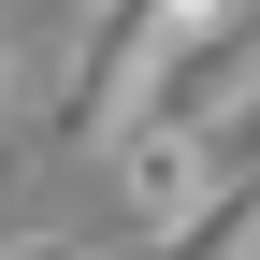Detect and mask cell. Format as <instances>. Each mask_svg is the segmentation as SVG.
Listing matches in <instances>:
<instances>
[{"instance_id":"obj_1","label":"cell","mask_w":260,"mask_h":260,"mask_svg":"<svg viewBox=\"0 0 260 260\" xmlns=\"http://www.w3.org/2000/svg\"><path fill=\"white\" fill-rule=\"evenodd\" d=\"M203 15H232V0H102V15L73 29V73H58V116H44V145H116L130 116H145V87H159V58L188 44Z\"/></svg>"},{"instance_id":"obj_7","label":"cell","mask_w":260,"mask_h":260,"mask_svg":"<svg viewBox=\"0 0 260 260\" xmlns=\"http://www.w3.org/2000/svg\"><path fill=\"white\" fill-rule=\"evenodd\" d=\"M0 116H15V44H0Z\"/></svg>"},{"instance_id":"obj_4","label":"cell","mask_w":260,"mask_h":260,"mask_svg":"<svg viewBox=\"0 0 260 260\" xmlns=\"http://www.w3.org/2000/svg\"><path fill=\"white\" fill-rule=\"evenodd\" d=\"M130 260H260V174H232L217 203H188L174 232H145Z\"/></svg>"},{"instance_id":"obj_3","label":"cell","mask_w":260,"mask_h":260,"mask_svg":"<svg viewBox=\"0 0 260 260\" xmlns=\"http://www.w3.org/2000/svg\"><path fill=\"white\" fill-rule=\"evenodd\" d=\"M260 87V0H232V15H203L174 58H159V87H145V116H188V130H217Z\"/></svg>"},{"instance_id":"obj_2","label":"cell","mask_w":260,"mask_h":260,"mask_svg":"<svg viewBox=\"0 0 260 260\" xmlns=\"http://www.w3.org/2000/svg\"><path fill=\"white\" fill-rule=\"evenodd\" d=\"M217 130H188V116H130L116 130V203H130V232H174L188 203H217Z\"/></svg>"},{"instance_id":"obj_5","label":"cell","mask_w":260,"mask_h":260,"mask_svg":"<svg viewBox=\"0 0 260 260\" xmlns=\"http://www.w3.org/2000/svg\"><path fill=\"white\" fill-rule=\"evenodd\" d=\"M217 174H260V87H246L232 116H217Z\"/></svg>"},{"instance_id":"obj_6","label":"cell","mask_w":260,"mask_h":260,"mask_svg":"<svg viewBox=\"0 0 260 260\" xmlns=\"http://www.w3.org/2000/svg\"><path fill=\"white\" fill-rule=\"evenodd\" d=\"M0 260H102L87 232H58V217H29V232H0Z\"/></svg>"}]
</instances>
